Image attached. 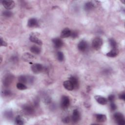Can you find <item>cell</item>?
I'll use <instances>...</instances> for the list:
<instances>
[{
	"instance_id": "23",
	"label": "cell",
	"mask_w": 125,
	"mask_h": 125,
	"mask_svg": "<svg viewBox=\"0 0 125 125\" xmlns=\"http://www.w3.org/2000/svg\"><path fill=\"white\" fill-rule=\"evenodd\" d=\"M15 122L16 124L19 125H22L23 124H24V121L22 119V118H21V116H20V115L17 116L15 119Z\"/></svg>"
},
{
	"instance_id": "18",
	"label": "cell",
	"mask_w": 125,
	"mask_h": 125,
	"mask_svg": "<svg viewBox=\"0 0 125 125\" xmlns=\"http://www.w3.org/2000/svg\"><path fill=\"white\" fill-rule=\"evenodd\" d=\"M29 40L31 42L36 43L39 45L42 44V42L35 35H30V36L29 37Z\"/></svg>"
},
{
	"instance_id": "14",
	"label": "cell",
	"mask_w": 125,
	"mask_h": 125,
	"mask_svg": "<svg viewBox=\"0 0 125 125\" xmlns=\"http://www.w3.org/2000/svg\"><path fill=\"white\" fill-rule=\"evenodd\" d=\"M27 24H28V26L30 27H36L38 25V22L36 19L31 18L28 20Z\"/></svg>"
},
{
	"instance_id": "1",
	"label": "cell",
	"mask_w": 125,
	"mask_h": 125,
	"mask_svg": "<svg viewBox=\"0 0 125 125\" xmlns=\"http://www.w3.org/2000/svg\"><path fill=\"white\" fill-rule=\"evenodd\" d=\"M103 43V41L102 39L97 37L93 40L92 42V46L95 50H99L102 46Z\"/></svg>"
},
{
	"instance_id": "11",
	"label": "cell",
	"mask_w": 125,
	"mask_h": 125,
	"mask_svg": "<svg viewBox=\"0 0 125 125\" xmlns=\"http://www.w3.org/2000/svg\"><path fill=\"white\" fill-rule=\"evenodd\" d=\"M32 78H31V77L28 78V77H26L25 75H21L19 77V79H18L20 83H27V82L31 83V82H32Z\"/></svg>"
},
{
	"instance_id": "19",
	"label": "cell",
	"mask_w": 125,
	"mask_h": 125,
	"mask_svg": "<svg viewBox=\"0 0 125 125\" xmlns=\"http://www.w3.org/2000/svg\"><path fill=\"white\" fill-rule=\"evenodd\" d=\"M94 8V4L90 1L87 2L85 3L84 5V8L85 11H89L92 10Z\"/></svg>"
},
{
	"instance_id": "31",
	"label": "cell",
	"mask_w": 125,
	"mask_h": 125,
	"mask_svg": "<svg viewBox=\"0 0 125 125\" xmlns=\"http://www.w3.org/2000/svg\"><path fill=\"white\" fill-rule=\"evenodd\" d=\"M110 108H111V109L112 110H115L116 109L117 106H116V105L114 103V102L111 103V104H110Z\"/></svg>"
},
{
	"instance_id": "29",
	"label": "cell",
	"mask_w": 125,
	"mask_h": 125,
	"mask_svg": "<svg viewBox=\"0 0 125 125\" xmlns=\"http://www.w3.org/2000/svg\"><path fill=\"white\" fill-rule=\"evenodd\" d=\"M2 94L5 96H8L11 94V92L9 90H5L3 91Z\"/></svg>"
},
{
	"instance_id": "36",
	"label": "cell",
	"mask_w": 125,
	"mask_h": 125,
	"mask_svg": "<svg viewBox=\"0 0 125 125\" xmlns=\"http://www.w3.org/2000/svg\"><path fill=\"white\" fill-rule=\"evenodd\" d=\"M12 60L13 61H14L15 62V61L16 62V60H17V58L16 57H13L12 58Z\"/></svg>"
},
{
	"instance_id": "32",
	"label": "cell",
	"mask_w": 125,
	"mask_h": 125,
	"mask_svg": "<svg viewBox=\"0 0 125 125\" xmlns=\"http://www.w3.org/2000/svg\"><path fill=\"white\" fill-rule=\"evenodd\" d=\"M71 36L73 38H76L77 36H78V33L77 31H72V33H71Z\"/></svg>"
},
{
	"instance_id": "9",
	"label": "cell",
	"mask_w": 125,
	"mask_h": 125,
	"mask_svg": "<svg viewBox=\"0 0 125 125\" xmlns=\"http://www.w3.org/2000/svg\"><path fill=\"white\" fill-rule=\"evenodd\" d=\"M96 101L100 104L102 105L106 104L107 103V99L104 98V97H103L100 95H96L94 97Z\"/></svg>"
},
{
	"instance_id": "3",
	"label": "cell",
	"mask_w": 125,
	"mask_h": 125,
	"mask_svg": "<svg viewBox=\"0 0 125 125\" xmlns=\"http://www.w3.org/2000/svg\"><path fill=\"white\" fill-rule=\"evenodd\" d=\"M61 104L63 109L67 108L70 104V100L68 97L66 96H63L61 99Z\"/></svg>"
},
{
	"instance_id": "27",
	"label": "cell",
	"mask_w": 125,
	"mask_h": 125,
	"mask_svg": "<svg viewBox=\"0 0 125 125\" xmlns=\"http://www.w3.org/2000/svg\"><path fill=\"white\" fill-rule=\"evenodd\" d=\"M57 58L59 61L62 62L64 59V55L63 53L60 51L58 52L57 53Z\"/></svg>"
},
{
	"instance_id": "6",
	"label": "cell",
	"mask_w": 125,
	"mask_h": 125,
	"mask_svg": "<svg viewBox=\"0 0 125 125\" xmlns=\"http://www.w3.org/2000/svg\"><path fill=\"white\" fill-rule=\"evenodd\" d=\"M1 2L3 6L7 9H12L15 6V2L13 0H4Z\"/></svg>"
},
{
	"instance_id": "35",
	"label": "cell",
	"mask_w": 125,
	"mask_h": 125,
	"mask_svg": "<svg viewBox=\"0 0 125 125\" xmlns=\"http://www.w3.org/2000/svg\"><path fill=\"white\" fill-rule=\"evenodd\" d=\"M69 121H70V119L69 117H66L62 120V122L64 123H68Z\"/></svg>"
},
{
	"instance_id": "28",
	"label": "cell",
	"mask_w": 125,
	"mask_h": 125,
	"mask_svg": "<svg viewBox=\"0 0 125 125\" xmlns=\"http://www.w3.org/2000/svg\"><path fill=\"white\" fill-rule=\"evenodd\" d=\"M2 15H3V16H4V17H10L12 16L13 14L11 11L6 10V11H3Z\"/></svg>"
},
{
	"instance_id": "2",
	"label": "cell",
	"mask_w": 125,
	"mask_h": 125,
	"mask_svg": "<svg viewBox=\"0 0 125 125\" xmlns=\"http://www.w3.org/2000/svg\"><path fill=\"white\" fill-rule=\"evenodd\" d=\"M114 118L115 121L118 125H124L125 124V120L124 116L121 113H115L114 115Z\"/></svg>"
},
{
	"instance_id": "12",
	"label": "cell",
	"mask_w": 125,
	"mask_h": 125,
	"mask_svg": "<svg viewBox=\"0 0 125 125\" xmlns=\"http://www.w3.org/2000/svg\"><path fill=\"white\" fill-rule=\"evenodd\" d=\"M63 85L64 87L66 90H69V91H71V90L74 89V86H73L72 83L69 80H67V81H64L63 82Z\"/></svg>"
},
{
	"instance_id": "13",
	"label": "cell",
	"mask_w": 125,
	"mask_h": 125,
	"mask_svg": "<svg viewBox=\"0 0 125 125\" xmlns=\"http://www.w3.org/2000/svg\"><path fill=\"white\" fill-rule=\"evenodd\" d=\"M52 42L56 48H60L63 45V42L59 38H54L52 40Z\"/></svg>"
},
{
	"instance_id": "16",
	"label": "cell",
	"mask_w": 125,
	"mask_h": 125,
	"mask_svg": "<svg viewBox=\"0 0 125 125\" xmlns=\"http://www.w3.org/2000/svg\"><path fill=\"white\" fill-rule=\"evenodd\" d=\"M72 83L73 86H74V89H76L78 88L79 87V82L77 78H76L74 76H72L69 78V80Z\"/></svg>"
},
{
	"instance_id": "5",
	"label": "cell",
	"mask_w": 125,
	"mask_h": 125,
	"mask_svg": "<svg viewBox=\"0 0 125 125\" xmlns=\"http://www.w3.org/2000/svg\"><path fill=\"white\" fill-rule=\"evenodd\" d=\"M31 69L34 73L38 74L42 71L43 67L42 64L40 63H35L32 65Z\"/></svg>"
},
{
	"instance_id": "7",
	"label": "cell",
	"mask_w": 125,
	"mask_h": 125,
	"mask_svg": "<svg viewBox=\"0 0 125 125\" xmlns=\"http://www.w3.org/2000/svg\"><path fill=\"white\" fill-rule=\"evenodd\" d=\"M87 47H88L87 43L84 40H82L80 41L78 44V49L82 52H84L85 50H86Z\"/></svg>"
},
{
	"instance_id": "17",
	"label": "cell",
	"mask_w": 125,
	"mask_h": 125,
	"mask_svg": "<svg viewBox=\"0 0 125 125\" xmlns=\"http://www.w3.org/2000/svg\"><path fill=\"white\" fill-rule=\"evenodd\" d=\"M119 53L118 50L116 48H113L111 50H110L109 52H108L106 55L107 56L109 57H115L118 55Z\"/></svg>"
},
{
	"instance_id": "10",
	"label": "cell",
	"mask_w": 125,
	"mask_h": 125,
	"mask_svg": "<svg viewBox=\"0 0 125 125\" xmlns=\"http://www.w3.org/2000/svg\"><path fill=\"white\" fill-rule=\"evenodd\" d=\"M72 31L68 28H65L63 29L61 34V36L62 38H67L70 36H71Z\"/></svg>"
},
{
	"instance_id": "25",
	"label": "cell",
	"mask_w": 125,
	"mask_h": 125,
	"mask_svg": "<svg viewBox=\"0 0 125 125\" xmlns=\"http://www.w3.org/2000/svg\"><path fill=\"white\" fill-rule=\"evenodd\" d=\"M4 116L7 119H11L13 117V113L11 110H7L4 113Z\"/></svg>"
},
{
	"instance_id": "8",
	"label": "cell",
	"mask_w": 125,
	"mask_h": 125,
	"mask_svg": "<svg viewBox=\"0 0 125 125\" xmlns=\"http://www.w3.org/2000/svg\"><path fill=\"white\" fill-rule=\"evenodd\" d=\"M80 119V114L79 110L75 109L73 111L72 116V120L74 123H76L79 121Z\"/></svg>"
},
{
	"instance_id": "4",
	"label": "cell",
	"mask_w": 125,
	"mask_h": 125,
	"mask_svg": "<svg viewBox=\"0 0 125 125\" xmlns=\"http://www.w3.org/2000/svg\"><path fill=\"white\" fill-rule=\"evenodd\" d=\"M14 77L11 74L6 75L3 79V84L5 86H8L12 83Z\"/></svg>"
},
{
	"instance_id": "34",
	"label": "cell",
	"mask_w": 125,
	"mask_h": 125,
	"mask_svg": "<svg viewBox=\"0 0 125 125\" xmlns=\"http://www.w3.org/2000/svg\"><path fill=\"white\" fill-rule=\"evenodd\" d=\"M7 43L5 41H4L1 38H0V45L3 46H7Z\"/></svg>"
},
{
	"instance_id": "33",
	"label": "cell",
	"mask_w": 125,
	"mask_h": 125,
	"mask_svg": "<svg viewBox=\"0 0 125 125\" xmlns=\"http://www.w3.org/2000/svg\"><path fill=\"white\" fill-rule=\"evenodd\" d=\"M119 98L120 99L125 100V93L123 92V93H121L119 96Z\"/></svg>"
},
{
	"instance_id": "20",
	"label": "cell",
	"mask_w": 125,
	"mask_h": 125,
	"mask_svg": "<svg viewBox=\"0 0 125 125\" xmlns=\"http://www.w3.org/2000/svg\"><path fill=\"white\" fill-rule=\"evenodd\" d=\"M96 118L99 122H104L106 120V116L104 114H97L96 115Z\"/></svg>"
},
{
	"instance_id": "21",
	"label": "cell",
	"mask_w": 125,
	"mask_h": 125,
	"mask_svg": "<svg viewBox=\"0 0 125 125\" xmlns=\"http://www.w3.org/2000/svg\"><path fill=\"white\" fill-rule=\"evenodd\" d=\"M31 52L35 54H39L41 52V49L39 46L36 45H33L30 47V49Z\"/></svg>"
},
{
	"instance_id": "24",
	"label": "cell",
	"mask_w": 125,
	"mask_h": 125,
	"mask_svg": "<svg viewBox=\"0 0 125 125\" xmlns=\"http://www.w3.org/2000/svg\"><path fill=\"white\" fill-rule=\"evenodd\" d=\"M16 86H17V88L19 89V90H24V89H26L27 88V87L23 83H17V85H16Z\"/></svg>"
},
{
	"instance_id": "15",
	"label": "cell",
	"mask_w": 125,
	"mask_h": 125,
	"mask_svg": "<svg viewBox=\"0 0 125 125\" xmlns=\"http://www.w3.org/2000/svg\"><path fill=\"white\" fill-rule=\"evenodd\" d=\"M23 110L24 112L28 114H31L33 113L34 111L33 107L30 105H25L23 106Z\"/></svg>"
},
{
	"instance_id": "22",
	"label": "cell",
	"mask_w": 125,
	"mask_h": 125,
	"mask_svg": "<svg viewBox=\"0 0 125 125\" xmlns=\"http://www.w3.org/2000/svg\"><path fill=\"white\" fill-rule=\"evenodd\" d=\"M23 60H24L25 61L29 62L31 61L32 60H33L34 59V57L28 53H26L24 54L22 56Z\"/></svg>"
},
{
	"instance_id": "30",
	"label": "cell",
	"mask_w": 125,
	"mask_h": 125,
	"mask_svg": "<svg viewBox=\"0 0 125 125\" xmlns=\"http://www.w3.org/2000/svg\"><path fill=\"white\" fill-rule=\"evenodd\" d=\"M108 101L110 102V103H112V102H114V100H115V96L113 95H110L108 96Z\"/></svg>"
},
{
	"instance_id": "26",
	"label": "cell",
	"mask_w": 125,
	"mask_h": 125,
	"mask_svg": "<svg viewBox=\"0 0 125 125\" xmlns=\"http://www.w3.org/2000/svg\"><path fill=\"white\" fill-rule=\"evenodd\" d=\"M109 42L110 43V46L113 48H116V47L117 46V42L113 39H109Z\"/></svg>"
}]
</instances>
